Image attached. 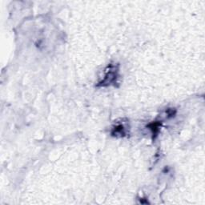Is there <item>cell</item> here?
<instances>
[{
  "label": "cell",
  "instance_id": "6da1fadb",
  "mask_svg": "<svg viewBox=\"0 0 205 205\" xmlns=\"http://www.w3.org/2000/svg\"><path fill=\"white\" fill-rule=\"evenodd\" d=\"M113 136H118L120 135L121 136H123L125 135V129L123 125H118L115 128H114V131H112Z\"/></svg>",
  "mask_w": 205,
  "mask_h": 205
}]
</instances>
